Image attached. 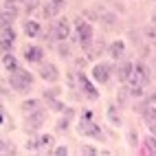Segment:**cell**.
<instances>
[{
	"mask_svg": "<svg viewBox=\"0 0 156 156\" xmlns=\"http://www.w3.org/2000/svg\"><path fill=\"white\" fill-rule=\"evenodd\" d=\"M9 86H11L16 92H20V95H27L31 90V86H33V75H31L29 70L18 66L16 70H11V75H9Z\"/></svg>",
	"mask_w": 156,
	"mask_h": 156,
	"instance_id": "obj_1",
	"label": "cell"
},
{
	"mask_svg": "<svg viewBox=\"0 0 156 156\" xmlns=\"http://www.w3.org/2000/svg\"><path fill=\"white\" fill-rule=\"evenodd\" d=\"M77 132L81 134V136H90V139H97V141L106 139V136H103V132H101V128L92 121V112H84V114H81V121L77 126Z\"/></svg>",
	"mask_w": 156,
	"mask_h": 156,
	"instance_id": "obj_2",
	"label": "cell"
},
{
	"mask_svg": "<svg viewBox=\"0 0 156 156\" xmlns=\"http://www.w3.org/2000/svg\"><path fill=\"white\" fill-rule=\"evenodd\" d=\"M75 29H77V40H79V44L81 48H90L92 42H95V29H92V24L88 22V20H75Z\"/></svg>",
	"mask_w": 156,
	"mask_h": 156,
	"instance_id": "obj_3",
	"label": "cell"
},
{
	"mask_svg": "<svg viewBox=\"0 0 156 156\" xmlns=\"http://www.w3.org/2000/svg\"><path fill=\"white\" fill-rule=\"evenodd\" d=\"M112 70H114V66L110 62H97V64L92 66V70H90V79L95 81V84H99V86H106L110 81Z\"/></svg>",
	"mask_w": 156,
	"mask_h": 156,
	"instance_id": "obj_4",
	"label": "cell"
},
{
	"mask_svg": "<svg viewBox=\"0 0 156 156\" xmlns=\"http://www.w3.org/2000/svg\"><path fill=\"white\" fill-rule=\"evenodd\" d=\"M46 117H48V112H46V108H37V110H33V112H29L27 114V119H24V126H27V130L31 132V130H40L46 123Z\"/></svg>",
	"mask_w": 156,
	"mask_h": 156,
	"instance_id": "obj_5",
	"label": "cell"
},
{
	"mask_svg": "<svg viewBox=\"0 0 156 156\" xmlns=\"http://www.w3.org/2000/svg\"><path fill=\"white\" fill-rule=\"evenodd\" d=\"M132 84H139V86H150L152 84V73L150 68L143 64V62H136L134 64V73H132V77H130ZM128 81V84H130Z\"/></svg>",
	"mask_w": 156,
	"mask_h": 156,
	"instance_id": "obj_6",
	"label": "cell"
},
{
	"mask_svg": "<svg viewBox=\"0 0 156 156\" xmlns=\"http://www.w3.org/2000/svg\"><path fill=\"white\" fill-rule=\"evenodd\" d=\"M77 86H79V92L84 95L88 101H97L99 99V90L95 88V84L81 73V75H77Z\"/></svg>",
	"mask_w": 156,
	"mask_h": 156,
	"instance_id": "obj_7",
	"label": "cell"
},
{
	"mask_svg": "<svg viewBox=\"0 0 156 156\" xmlns=\"http://www.w3.org/2000/svg\"><path fill=\"white\" fill-rule=\"evenodd\" d=\"M37 75L42 77L44 81H48V84H57V79H59V68L55 64H51V62H42L37 68Z\"/></svg>",
	"mask_w": 156,
	"mask_h": 156,
	"instance_id": "obj_8",
	"label": "cell"
},
{
	"mask_svg": "<svg viewBox=\"0 0 156 156\" xmlns=\"http://www.w3.org/2000/svg\"><path fill=\"white\" fill-rule=\"evenodd\" d=\"M13 44H16V29L13 27H2L0 29V51L9 53L13 48Z\"/></svg>",
	"mask_w": 156,
	"mask_h": 156,
	"instance_id": "obj_9",
	"label": "cell"
},
{
	"mask_svg": "<svg viewBox=\"0 0 156 156\" xmlns=\"http://www.w3.org/2000/svg\"><path fill=\"white\" fill-rule=\"evenodd\" d=\"M53 33H55V40L57 42H66V40L70 37V24L66 18H59L53 22Z\"/></svg>",
	"mask_w": 156,
	"mask_h": 156,
	"instance_id": "obj_10",
	"label": "cell"
},
{
	"mask_svg": "<svg viewBox=\"0 0 156 156\" xmlns=\"http://www.w3.org/2000/svg\"><path fill=\"white\" fill-rule=\"evenodd\" d=\"M24 62L27 64H42L44 62V48L42 46H27L24 48Z\"/></svg>",
	"mask_w": 156,
	"mask_h": 156,
	"instance_id": "obj_11",
	"label": "cell"
},
{
	"mask_svg": "<svg viewBox=\"0 0 156 156\" xmlns=\"http://www.w3.org/2000/svg\"><path fill=\"white\" fill-rule=\"evenodd\" d=\"M64 5H66V0H48V2L44 5V9H42V16L46 20H53L62 9H64Z\"/></svg>",
	"mask_w": 156,
	"mask_h": 156,
	"instance_id": "obj_12",
	"label": "cell"
},
{
	"mask_svg": "<svg viewBox=\"0 0 156 156\" xmlns=\"http://www.w3.org/2000/svg\"><path fill=\"white\" fill-rule=\"evenodd\" d=\"M132 73H134V64H132L130 59H123L121 64L117 66V77H119L121 84H128L130 77H132Z\"/></svg>",
	"mask_w": 156,
	"mask_h": 156,
	"instance_id": "obj_13",
	"label": "cell"
},
{
	"mask_svg": "<svg viewBox=\"0 0 156 156\" xmlns=\"http://www.w3.org/2000/svg\"><path fill=\"white\" fill-rule=\"evenodd\" d=\"M75 119V108H66L62 112V119L57 121V132H66L70 128V121Z\"/></svg>",
	"mask_w": 156,
	"mask_h": 156,
	"instance_id": "obj_14",
	"label": "cell"
},
{
	"mask_svg": "<svg viewBox=\"0 0 156 156\" xmlns=\"http://www.w3.org/2000/svg\"><path fill=\"white\" fill-rule=\"evenodd\" d=\"M108 53H110V57L112 59H121L123 57V53H126V44H123V40H114V42L108 46Z\"/></svg>",
	"mask_w": 156,
	"mask_h": 156,
	"instance_id": "obj_15",
	"label": "cell"
},
{
	"mask_svg": "<svg viewBox=\"0 0 156 156\" xmlns=\"http://www.w3.org/2000/svg\"><path fill=\"white\" fill-rule=\"evenodd\" d=\"M24 33L31 37V40H33V37H37L40 33H42V27H40V22H35V20H27V22H24Z\"/></svg>",
	"mask_w": 156,
	"mask_h": 156,
	"instance_id": "obj_16",
	"label": "cell"
},
{
	"mask_svg": "<svg viewBox=\"0 0 156 156\" xmlns=\"http://www.w3.org/2000/svg\"><path fill=\"white\" fill-rule=\"evenodd\" d=\"M141 154H156V136H154V134H150V136L143 139Z\"/></svg>",
	"mask_w": 156,
	"mask_h": 156,
	"instance_id": "obj_17",
	"label": "cell"
},
{
	"mask_svg": "<svg viewBox=\"0 0 156 156\" xmlns=\"http://www.w3.org/2000/svg\"><path fill=\"white\" fill-rule=\"evenodd\" d=\"M141 117H143V121L147 123V126H150V123H156V108L152 106V103H147V106L143 108Z\"/></svg>",
	"mask_w": 156,
	"mask_h": 156,
	"instance_id": "obj_18",
	"label": "cell"
},
{
	"mask_svg": "<svg viewBox=\"0 0 156 156\" xmlns=\"http://www.w3.org/2000/svg\"><path fill=\"white\" fill-rule=\"evenodd\" d=\"M20 108H22L24 114H29V112H33V110H37V108H42V101H40V99H24Z\"/></svg>",
	"mask_w": 156,
	"mask_h": 156,
	"instance_id": "obj_19",
	"label": "cell"
},
{
	"mask_svg": "<svg viewBox=\"0 0 156 156\" xmlns=\"http://www.w3.org/2000/svg\"><path fill=\"white\" fill-rule=\"evenodd\" d=\"M16 16H18V13L7 11V9H5V11H0V29H2V27H11V24L16 22Z\"/></svg>",
	"mask_w": 156,
	"mask_h": 156,
	"instance_id": "obj_20",
	"label": "cell"
},
{
	"mask_svg": "<svg viewBox=\"0 0 156 156\" xmlns=\"http://www.w3.org/2000/svg\"><path fill=\"white\" fill-rule=\"evenodd\" d=\"M2 64H5V68H7L9 73H11V70H16V68H18V59H16V55H11V53H5Z\"/></svg>",
	"mask_w": 156,
	"mask_h": 156,
	"instance_id": "obj_21",
	"label": "cell"
},
{
	"mask_svg": "<svg viewBox=\"0 0 156 156\" xmlns=\"http://www.w3.org/2000/svg\"><path fill=\"white\" fill-rule=\"evenodd\" d=\"M145 86H139V84H132L130 81V97H134V99H143L145 97Z\"/></svg>",
	"mask_w": 156,
	"mask_h": 156,
	"instance_id": "obj_22",
	"label": "cell"
},
{
	"mask_svg": "<svg viewBox=\"0 0 156 156\" xmlns=\"http://www.w3.org/2000/svg\"><path fill=\"white\" fill-rule=\"evenodd\" d=\"M59 95H62V88L53 84V88H46V90H44V95H42V97H44V99L48 101V99H57Z\"/></svg>",
	"mask_w": 156,
	"mask_h": 156,
	"instance_id": "obj_23",
	"label": "cell"
},
{
	"mask_svg": "<svg viewBox=\"0 0 156 156\" xmlns=\"http://www.w3.org/2000/svg\"><path fill=\"white\" fill-rule=\"evenodd\" d=\"M101 22L106 27H117L119 18H117V13H101Z\"/></svg>",
	"mask_w": 156,
	"mask_h": 156,
	"instance_id": "obj_24",
	"label": "cell"
},
{
	"mask_svg": "<svg viewBox=\"0 0 156 156\" xmlns=\"http://www.w3.org/2000/svg\"><path fill=\"white\" fill-rule=\"evenodd\" d=\"M108 119L114 123V126H121V117L117 114V106H110L108 108Z\"/></svg>",
	"mask_w": 156,
	"mask_h": 156,
	"instance_id": "obj_25",
	"label": "cell"
},
{
	"mask_svg": "<svg viewBox=\"0 0 156 156\" xmlns=\"http://www.w3.org/2000/svg\"><path fill=\"white\" fill-rule=\"evenodd\" d=\"M48 108L55 110V112H64V110H66V106H64L59 99H48Z\"/></svg>",
	"mask_w": 156,
	"mask_h": 156,
	"instance_id": "obj_26",
	"label": "cell"
},
{
	"mask_svg": "<svg viewBox=\"0 0 156 156\" xmlns=\"http://www.w3.org/2000/svg\"><path fill=\"white\" fill-rule=\"evenodd\" d=\"M20 2L18 0H5V9L7 11H13V13H20V7H18Z\"/></svg>",
	"mask_w": 156,
	"mask_h": 156,
	"instance_id": "obj_27",
	"label": "cell"
},
{
	"mask_svg": "<svg viewBox=\"0 0 156 156\" xmlns=\"http://www.w3.org/2000/svg\"><path fill=\"white\" fill-rule=\"evenodd\" d=\"M40 145H46V147H51V145H55V141H53V136H51V134H42V136H40Z\"/></svg>",
	"mask_w": 156,
	"mask_h": 156,
	"instance_id": "obj_28",
	"label": "cell"
},
{
	"mask_svg": "<svg viewBox=\"0 0 156 156\" xmlns=\"http://www.w3.org/2000/svg\"><path fill=\"white\" fill-rule=\"evenodd\" d=\"M79 154H90V156H95V154H99V150H97V147H92V145H81Z\"/></svg>",
	"mask_w": 156,
	"mask_h": 156,
	"instance_id": "obj_29",
	"label": "cell"
},
{
	"mask_svg": "<svg viewBox=\"0 0 156 156\" xmlns=\"http://www.w3.org/2000/svg\"><path fill=\"white\" fill-rule=\"evenodd\" d=\"M57 51H59V55L64 57V59H68V57H70V48H68V46H66L64 42L59 44V48H57Z\"/></svg>",
	"mask_w": 156,
	"mask_h": 156,
	"instance_id": "obj_30",
	"label": "cell"
},
{
	"mask_svg": "<svg viewBox=\"0 0 156 156\" xmlns=\"http://www.w3.org/2000/svg\"><path fill=\"white\" fill-rule=\"evenodd\" d=\"M145 35H147L150 40H156V24H152V27L145 29Z\"/></svg>",
	"mask_w": 156,
	"mask_h": 156,
	"instance_id": "obj_31",
	"label": "cell"
},
{
	"mask_svg": "<svg viewBox=\"0 0 156 156\" xmlns=\"http://www.w3.org/2000/svg\"><path fill=\"white\" fill-rule=\"evenodd\" d=\"M128 139H130V145H132V147H136V145H139V143H136V132H134V130L128 132Z\"/></svg>",
	"mask_w": 156,
	"mask_h": 156,
	"instance_id": "obj_32",
	"label": "cell"
},
{
	"mask_svg": "<svg viewBox=\"0 0 156 156\" xmlns=\"http://www.w3.org/2000/svg\"><path fill=\"white\" fill-rule=\"evenodd\" d=\"M128 95H130V92H126V90H119V95H117V101L121 103V106H123V103H126V99H128Z\"/></svg>",
	"mask_w": 156,
	"mask_h": 156,
	"instance_id": "obj_33",
	"label": "cell"
},
{
	"mask_svg": "<svg viewBox=\"0 0 156 156\" xmlns=\"http://www.w3.org/2000/svg\"><path fill=\"white\" fill-rule=\"evenodd\" d=\"M53 154H57V156H66V154H68V147L59 145V147H55V150H53Z\"/></svg>",
	"mask_w": 156,
	"mask_h": 156,
	"instance_id": "obj_34",
	"label": "cell"
},
{
	"mask_svg": "<svg viewBox=\"0 0 156 156\" xmlns=\"http://www.w3.org/2000/svg\"><path fill=\"white\" fill-rule=\"evenodd\" d=\"M24 9H27V13H33L35 9H37V2H35V0H33V2H27V7H24Z\"/></svg>",
	"mask_w": 156,
	"mask_h": 156,
	"instance_id": "obj_35",
	"label": "cell"
},
{
	"mask_svg": "<svg viewBox=\"0 0 156 156\" xmlns=\"http://www.w3.org/2000/svg\"><path fill=\"white\" fill-rule=\"evenodd\" d=\"M150 134H154V136H156V123H150Z\"/></svg>",
	"mask_w": 156,
	"mask_h": 156,
	"instance_id": "obj_36",
	"label": "cell"
},
{
	"mask_svg": "<svg viewBox=\"0 0 156 156\" xmlns=\"http://www.w3.org/2000/svg\"><path fill=\"white\" fill-rule=\"evenodd\" d=\"M2 121H5V108L0 106V123H2Z\"/></svg>",
	"mask_w": 156,
	"mask_h": 156,
	"instance_id": "obj_37",
	"label": "cell"
},
{
	"mask_svg": "<svg viewBox=\"0 0 156 156\" xmlns=\"http://www.w3.org/2000/svg\"><path fill=\"white\" fill-rule=\"evenodd\" d=\"M147 101H150V103H156V92H154V95H150V97H147Z\"/></svg>",
	"mask_w": 156,
	"mask_h": 156,
	"instance_id": "obj_38",
	"label": "cell"
},
{
	"mask_svg": "<svg viewBox=\"0 0 156 156\" xmlns=\"http://www.w3.org/2000/svg\"><path fill=\"white\" fill-rule=\"evenodd\" d=\"M0 152H5V141L0 139Z\"/></svg>",
	"mask_w": 156,
	"mask_h": 156,
	"instance_id": "obj_39",
	"label": "cell"
},
{
	"mask_svg": "<svg viewBox=\"0 0 156 156\" xmlns=\"http://www.w3.org/2000/svg\"><path fill=\"white\" fill-rule=\"evenodd\" d=\"M152 24H156V13H154V16H152Z\"/></svg>",
	"mask_w": 156,
	"mask_h": 156,
	"instance_id": "obj_40",
	"label": "cell"
}]
</instances>
